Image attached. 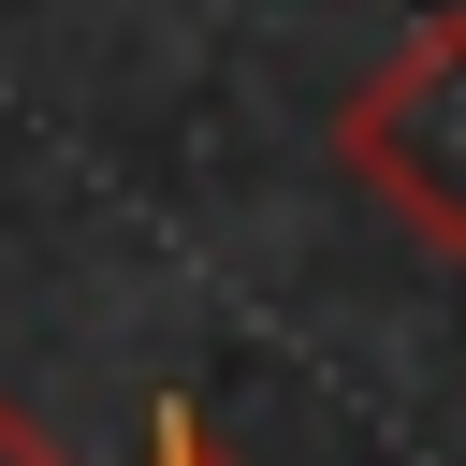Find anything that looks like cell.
Returning a JSON list of instances; mask_svg holds the SVG:
<instances>
[{"label": "cell", "instance_id": "3957f363", "mask_svg": "<svg viewBox=\"0 0 466 466\" xmlns=\"http://www.w3.org/2000/svg\"><path fill=\"white\" fill-rule=\"evenodd\" d=\"M0 466H73V451H58V437H44L29 408H0Z\"/></svg>", "mask_w": 466, "mask_h": 466}, {"label": "cell", "instance_id": "6da1fadb", "mask_svg": "<svg viewBox=\"0 0 466 466\" xmlns=\"http://www.w3.org/2000/svg\"><path fill=\"white\" fill-rule=\"evenodd\" d=\"M335 160L364 204H393L437 262H466V0L422 15L350 102H335Z\"/></svg>", "mask_w": 466, "mask_h": 466}, {"label": "cell", "instance_id": "7a4b0ae2", "mask_svg": "<svg viewBox=\"0 0 466 466\" xmlns=\"http://www.w3.org/2000/svg\"><path fill=\"white\" fill-rule=\"evenodd\" d=\"M146 466H233V451H218V422H204V408H175V393H160V408H146Z\"/></svg>", "mask_w": 466, "mask_h": 466}]
</instances>
